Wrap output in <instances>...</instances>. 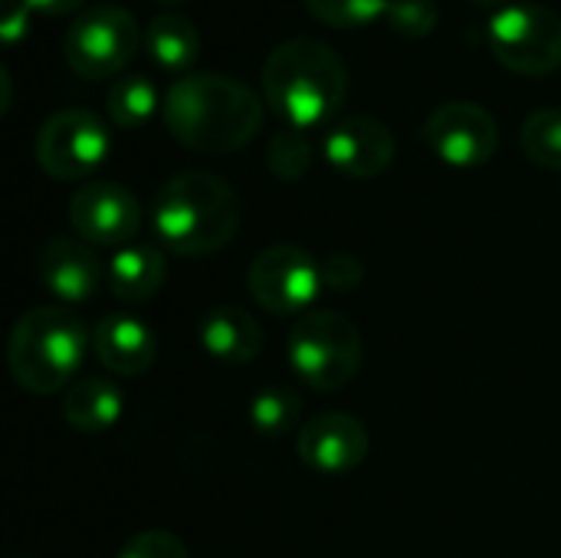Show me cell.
I'll return each mask as SVG.
<instances>
[{"label":"cell","mask_w":561,"mask_h":558,"mask_svg":"<svg viewBox=\"0 0 561 558\" xmlns=\"http://www.w3.org/2000/svg\"><path fill=\"white\" fill-rule=\"evenodd\" d=\"M473 3H480V7H500V10H503L506 0H473Z\"/></svg>","instance_id":"31"},{"label":"cell","mask_w":561,"mask_h":558,"mask_svg":"<svg viewBox=\"0 0 561 558\" xmlns=\"http://www.w3.org/2000/svg\"><path fill=\"white\" fill-rule=\"evenodd\" d=\"M421 141L450 168H480L500 148V125L480 102L454 99L427 115Z\"/></svg>","instance_id":"10"},{"label":"cell","mask_w":561,"mask_h":558,"mask_svg":"<svg viewBox=\"0 0 561 558\" xmlns=\"http://www.w3.org/2000/svg\"><path fill=\"white\" fill-rule=\"evenodd\" d=\"M118 558H191L187 546L181 536L168 533V529H145L138 536H131Z\"/></svg>","instance_id":"26"},{"label":"cell","mask_w":561,"mask_h":558,"mask_svg":"<svg viewBox=\"0 0 561 558\" xmlns=\"http://www.w3.org/2000/svg\"><path fill=\"white\" fill-rule=\"evenodd\" d=\"M322 155L339 174L368 181L391 168L398 155V141H394V132L381 118L348 115V118L332 122L322 141Z\"/></svg>","instance_id":"13"},{"label":"cell","mask_w":561,"mask_h":558,"mask_svg":"<svg viewBox=\"0 0 561 558\" xmlns=\"http://www.w3.org/2000/svg\"><path fill=\"white\" fill-rule=\"evenodd\" d=\"M371 451L368 428L345 411H322L309 418L296 434L299 460L322 477H345L365 464Z\"/></svg>","instance_id":"12"},{"label":"cell","mask_w":561,"mask_h":558,"mask_svg":"<svg viewBox=\"0 0 561 558\" xmlns=\"http://www.w3.org/2000/svg\"><path fill=\"white\" fill-rule=\"evenodd\" d=\"M30 3L26 0H3V16H0V36H3V46H16L26 39L30 33Z\"/></svg>","instance_id":"28"},{"label":"cell","mask_w":561,"mask_h":558,"mask_svg":"<svg viewBox=\"0 0 561 558\" xmlns=\"http://www.w3.org/2000/svg\"><path fill=\"white\" fill-rule=\"evenodd\" d=\"M263 102L289 128H319L335 122L348 99V69L345 59L312 36H293L279 43L260 72Z\"/></svg>","instance_id":"2"},{"label":"cell","mask_w":561,"mask_h":558,"mask_svg":"<svg viewBox=\"0 0 561 558\" xmlns=\"http://www.w3.org/2000/svg\"><path fill=\"white\" fill-rule=\"evenodd\" d=\"M385 20L404 39H424V36L434 33V26L440 20V10H437L434 0H391Z\"/></svg>","instance_id":"25"},{"label":"cell","mask_w":561,"mask_h":558,"mask_svg":"<svg viewBox=\"0 0 561 558\" xmlns=\"http://www.w3.org/2000/svg\"><path fill=\"white\" fill-rule=\"evenodd\" d=\"M0 82H3V102H0V112H7V109H10V92H13V86H10V72H7V69H0Z\"/></svg>","instance_id":"30"},{"label":"cell","mask_w":561,"mask_h":558,"mask_svg":"<svg viewBox=\"0 0 561 558\" xmlns=\"http://www.w3.org/2000/svg\"><path fill=\"white\" fill-rule=\"evenodd\" d=\"M519 141L533 164L561 171V109H536L523 122Z\"/></svg>","instance_id":"22"},{"label":"cell","mask_w":561,"mask_h":558,"mask_svg":"<svg viewBox=\"0 0 561 558\" xmlns=\"http://www.w3.org/2000/svg\"><path fill=\"white\" fill-rule=\"evenodd\" d=\"M197 339L224 365H250L263 352V326L240 306H214L201 316Z\"/></svg>","instance_id":"16"},{"label":"cell","mask_w":561,"mask_h":558,"mask_svg":"<svg viewBox=\"0 0 561 558\" xmlns=\"http://www.w3.org/2000/svg\"><path fill=\"white\" fill-rule=\"evenodd\" d=\"M145 53L158 69L187 76L201 56V33L181 13H158L145 30Z\"/></svg>","instance_id":"19"},{"label":"cell","mask_w":561,"mask_h":558,"mask_svg":"<svg viewBox=\"0 0 561 558\" xmlns=\"http://www.w3.org/2000/svg\"><path fill=\"white\" fill-rule=\"evenodd\" d=\"M168 280V260L158 247L148 243H128L118 247L108 260V293L118 303L138 306L151 303Z\"/></svg>","instance_id":"17"},{"label":"cell","mask_w":561,"mask_h":558,"mask_svg":"<svg viewBox=\"0 0 561 558\" xmlns=\"http://www.w3.org/2000/svg\"><path fill=\"white\" fill-rule=\"evenodd\" d=\"M250 296L270 316H306L322 286V263L296 243H273L260 250L247 273Z\"/></svg>","instance_id":"9"},{"label":"cell","mask_w":561,"mask_h":558,"mask_svg":"<svg viewBox=\"0 0 561 558\" xmlns=\"http://www.w3.org/2000/svg\"><path fill=\"white\" fill-rule=\"evenodd\" d=\"M92 335L82 319L62 306L26 309L7 339V368L30 395H53L76 382Z\"/></svg>","instance_id":"4"},{"label":"cell","mask_w":561,"mask_h":558,"mask_svg":"<svg viewBox=\"0 0 561 558\" xmlns=\"http://www.w3.org/2000/svg\"><path fill=\"white\" fill-rule=\"evenodd\" d=\"M112 138L89 109H59L36 132V161L56 181H82L102 168Z\"/></svg>","instance_id":"8"},{"label":"cell","mask_w":561,"mask_h":558,"mask_svg":"<svg viewBox=\"0 0 561 558\" xmlns=\"http://www.w3.org/2000/svg\"><path fill=\"white\" fill-rule=\"evenodd\" d=\"M365 280V266L352 253H329L322 260V286L332 293H352Z\"/></svg>","instance_id":"27"},{"label":"cell","mask_w":561,"mask_h":558,"mask_svg":"<svg viewBox=\"0 0 561 558\" xmlns=\"http://www.w3.org/2000/svg\"><path fill=\"white\" fill-rule=\"evenodd\" d=\"M161 102L171 138L197 155L240 151L256 138L263 122L260 95L224 72H187Z\"/></svg>","instance_id":"1"},{"label":"cell","mask_w":561,"mask_h":558,"mask_svg":"<svg viewBox=\"0 0 561 558\" xmlns=\"http://www.w3.org/2000/svg\"><path fill=\"white\" fill-rule=\"evenodd\" d=\"M125 414L122 391L105 375H82L62 395V418L79 434H105Z\"/></svg>","instance_id":"18"},{"label":"cell","mask_w":561,"mask_h":558,"mask_svg":"<svg viewBox=\"0 0 561 558\" xmlns=\"http://www.w3.org/2000/svg\"><path fill=\"white\" fill-rule=\"evenodd\" d=\"M138 23L118 3H99L82 10L62 39V56L69 69L89 82L118 76L138 53Z\"/></svg>","instance_id":"7"},{"label":"cell","mask_w":561,"mask_h":558,"mask_svg":"<svg viewBox=\"0 0 561 558\" xmlns=\"http://www.w3.org/2000/svg\"><path fill=\"white\" fill-rule=\"evenodd\" d=\"M312 161H316V148L302 128H279L266 141V168L279 181H302L309 174Z\"/></svg>","instance_id":"23"},{"label":"cell","mask_w":561,"mask_h":558,"mask_svg":"<svg viewBox=\"0 0 561 558\" xmlns=\"http://www.w3.org/2000/svg\"><path fill=\"white\" fill-rule=\"evenodd\" d=\"M164 3H181V0H164Z\"/></svg>","instance_id":"32"},{"label":"cell","mask_w":561,"mask_h":558,"mask_svg":"<svg viewBox=\"0 0 561 558\" xmlns=\"http://www.w3.org/2000/svg\"><path fill=\"white\" fill-rule=\"evenodd\" d=\"M486 43L500 66L516 76H552L561 69V16L542 3H510L490 16Z\"/></svg>","instance_id":"6"},{"label":"cell","mask_w":561,"mask_h":558,"mask_svg":"<svg viewBox=\"0 0 561 558\" xmlns=\"http://www.w3.org/2000/svg\"><path fill=\"white\" fill-rule=\"evenodd\" d=\"M151 227L168 253L210 257L237 237L240 197L220 174L181 171L154 191Z\"/></svg>","instance_id":"3"},{"label":"cell","mask_w":561,"mask_h":558,"mask_svg":"<svg viewBox=\"0 0 561 558\" xmlns=\"http://www.w3.org/2000/svg\"><path fill=\"white\" fill-rule=\"evenodd\" d=\"M33 13H43V16H66L72 10H79L85 0H26Z\"/></svg>","instance_id":"29"},{"label":"cell","mask_w":561,"mask_h":558,"mask_svg":"<svg viewBox=\"0 0 561 558\" xmlns=\"http://www.w3.org/2000/svg\"><path fill=\"white\" fill-rule=\"evenodd\" d=\"M158 89L148 76L141 72H128L122 76L112 89H108V99H105V109H108V118L118 125V128H141L154 118L158 112Z\"/></svg>","instance_id":"20"},{"label":"cell","mask_w":561,"mask_h":558,"mask_svg":"<svg viewBox=\"0 0 561 558\" xmlns=\"http://www.w3.org/2000/svg\"><path fill=\"white\" fill-rule=\"evenodd\" d=\"M391 0H306V10L335 30H355L365 23H375L388 13Z\"/></svg>","instance_id":"24"},{"label":"cell","mask_w":561,"mask_h":558,"mask_svg":"<svg viewBox=\"0 0 561 558\" xmlns=\"http://www.w3.org/2000/svg\"><path fill=\"white\" fill-rule=\"evenodd\" d=\"M39 283L62 303H89L102 283H108V270L92 250V243L79 237H53L36 260Z\"/></svg>","instance_id":"14"},{"label":"cell","mask_w":561,"mask_h":558,"mask_svg":"<svg viewBox=\"0 0 561 558\" xmlns=\"http://www.w3.org/2000/svg\"><path fill=\"white\" fill-rule=\"evenodd\" d=\"M286 358L306 388L319 395L342 391L362 368V332L348 316L335 309H309L289 326Z\"/></svg>","instance_id":"5"},{"label":"cell","mask_w":561,"mask_h":558,"mask_svg":"<svg viewBox=\"0 0 561 558\" xmlns=\"http://www.w3.org/2000/svg\"><path fill=\"white\" fill-rule=\"evenodd\" d=\"M92 352L112 375H145L158 358V335L128 312H112L92 329Z\"/></svg>","instance_id":"15"},{"label":"cell","mask_w":561,"mask_h":558,"mask_svg":"<svg viewBox=\"0 0 561 558\" xmlns=\"http://www.w3.org/2000/svg\"><path fill=\"white\" fill-rule=\"evenodd\" d=\"M302 418V395L289 385H266L250 401V424L263 437L289 434Z\"/></svg>","instance_id":"21"},{"label":"cell","mask_w":561,"mask_h":558,"mask_svg":"<svg viewBox=\"0 0 561 558\" xmlns=\"http://www.w3.org/2000/svg\"><path fill=\"white\" fill-rule=\"evenodd\" d=\"M69 224L92 247H128L141 230V204L118 181H85L69 197Z\"/></svg>","instance_id":"11"}]
</instances>
